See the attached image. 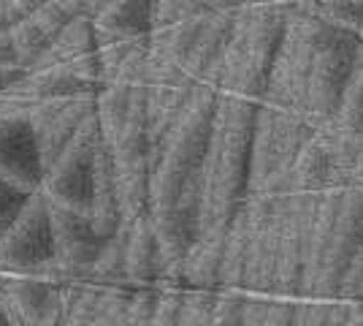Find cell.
<instances>
[{
	"label": "cell",
	"mask_w": 363,
	"mask_h": 326,
	"mask_svg": "<svg viewBox=\"0 0 363 326\" xmlns=\"http://www.w3.org/2000/svg\"><path fill=\"white\" fill-rule=\"evenodd\" d=\"M257 107L260 101L220 93L212 144H209L206 166H203L201 237H225L230 220L250 199L252 134H255Z\"/></svg>",
	"instance_id": "1"
},
{
	"label": "cell",
	"mask_w": 363,
	"mask_h": 326,
	"mask_svg": "<svg viewBox=\"0 0 363 326\" xmlns=\"http://www.w3.org/2000/svg\"><path fill=\"white\" fill-rule=\"evenodd\" d=\"M288 0H247L236 14L233 38L228 44L214 87L220 93L263 101L288 33Z\"/></svg>",
	"instance_id": "2"
},
{
	"label": "cell",
	"mask_w": 363,
	"mask_h": 326,
	"mask_svg": "<svg viewBox=\"0 0 363 326\" xmlns=\"http://www.w3.org/2000/svg\"><path fill=\"white\" fill-rule=\"evenodd\" d=\"M315 134L318 128L306 120V114L260 101L255 134H252L250 193H260V190L293 193V166L303 144Z\"/></svg>",
	"instance_id": "3"
},
{
	"label": "cell",
	"mask_w": 363,
	"mask_h": 326,
	"mask_svg": "<svg viewBox=\"0 0 363 326\" xmlns=\"http://www.w3.org/2000/svg\"><path fill=\"white\" fill-rule=\"evenodd\" d=\"M331 22H325L315 11H303L290 3V19L288 33L279 49V58L274 63L272 82H269V93L263 98V104L290 109L306 114V93H309V77H312V65L318 58L320 47L333 36Z\"/></svg>",
	"instance_id": "4"
},
{
	"label": "cell",
	"mask_w": 363,
	"mask_h": 326,
	"mask_svg": "<svg viewBox=\"0 0 363 326\" xmlns=\"http://www.w3.org/2000/svg\"><path fill=\"white\" fill-rule=\"evenodd\" d=\"M290 193L260 190L250 193V264L244 278L247 294L279 296V256H282V232L288 217Z\"/></svg>",
	"instance_id": "5"
},
{
	"label": "cell",
	"mask_w": 363,
	"mask_h": 326,
	"mask_svg": "<svg viewBox=\"0 0 363 326\" xmlns=\"http://www.w3.org/2000/svg\"><path fill=\"white\" fill-rule=\"evenodd\" d=\"M101 141H104L101 123H98V114H92L74 136V141L65 147V153L55 161V166L46 171L41 193L49 202L92 215Z\"/></svg>",
	"instance_id": "6"
},
{
	"label": "cell",
	"mask_w": 363,
	"mask_h": 326,
	"mask_svg": "<svg viewBox=\"0 0 363 326\" xmlns=\"http://www.w3.org/2000/svg\"><path fill=\"white\" fill-rule=\"evenodd\" d=\"M358 55H361V36L339 28L320 47L306 93V120L315 128H325L336 120L350 77L358 65Z\"/></svg>",
	"instance_id": "7"
},
{
	"label": "cell",
	"mask_w": 363,
	"mask_h": 326,
	"mask_svg": "<svg viewBox=\"0 0 363 326\" xmlns=\"http://www.w3.org/2000/svg\"><path fill=\"white\" fill-rule=\"evenodd\" d=\"M55 266L49 202L35 190L0 239V272H44Z\"/></svg>",
	"instance_id": "8"
},
{
	"label": "cell",
	"mask_w": 363,
	"mask_h": 326,
	"mask_svg": "<svg viewBox=\"0 0 363 326\" xmlns=\"http://www.w3.org/2000/svg\"><path fill=\"white\" fill-rule=\"evenodd\" d=\"M49 215L55 237V269L68 280H90L108 237L95 229L90 215L55 202H49Z\"/></svg>",
	"instance_id": "9"
},
{
	"label": "cell",
	"mask_w": 363,
	"mask_h": 326,
	"mask_svg": "<svg viewBox=\"0 0 363 326\" xmlns=\"http://www.w3.org/2000/svg\"><path fill=\"white\" fill-rule=\"evenodd\" d=\"M68 278L55 266L44 272H0V302L14 326H38L60 302Z\"/></svg>",
	"instance_id": "10"
},
{
	"label": "cell",
	"mask_w": 363,
	"mask_h": 326,
	"mask_svg": "<svg viewBox=\"0 0 363 326\" xmlns=\"http://www.w3.org/2000/svg\"><path fill=\"white\" fill-rule=\"evenodd\" d=\"M320 193H290L285 232H282V256H279V296H303L309 239L318 215Z\"/></svg>",
	"instance_id": "11"
},
{
	"label": "cell",
	"mask_w": 363,
	"mask_h": 326,
	"mask_svg": "<svg viewBox=\"0 0 363 326\" xmlns=\"http://www.w3.org/2000/svg\"><path fill=\"white\" fill-rule=\"evenodd\" d=\"M363 250V188H347L345 202L339 210L336 232L328 250V259L318 280V288L312 299H339L342 280L347 275L350 264Z\"/></svg>",
	"instance_id": "12"
},
{
	"label": "cell",
	"mask_w": 363,
	"mask_h": 326,
	"mask_svg": "<svg viewBox=\"0 0 363 326\" xmlns=\"http://www.w3.org/2000/svg\"><path fill=\"white\" fill-rule=\"evenodd\" d=\"M92 114H95V95L41 101L28 114L33 131H35V139H38V147H41V156H44L46 171L55 166V161L65 153V147L74 141V136Z\"/></svg>",
	"instance_id": "13"
},
{
	"label": "cell",
	"mask_w": 363,
	"mask_h": 326,
	"mask_svg": "<svg viewBox=\"0 0 363 326\" xmlns=\"http://www.w3.org/2000/svg\"><path fill=\"white\" fill-rule=\"evenodd\" d=\"M0 177L30 193L44 185L46 166L30 117L0 120Z\"/></svg>",
	"instance_id": "14"
},
{
	"label": "cell",
	"mask_w": 363,
	"mask_h": 326,
	"mask_svg": "<svg viewBox=\"0 0 363 326\" xmlns=\"http://www.w3.org/2000/svg\"><path fill=\"white\" fill-rule=\"evenodd\" d=\"M82 14H87L84 0H46L35 11L16 19L14 25H9L16 49H19L22 65L30 68L33 63L52 47V41Z\"/></svg>",
	"instance_id": "15"
},
{
	"label": "cell",
	"mask_w": 363,
	"mask_h": 326,
	"mask_svg": "<svg viewBox=\"0 0 363 326\" xmlns=\"http://www.w3.org/2000/svg\"><path fill=\"white\" fill-rule=\"evenodd\" d=\"M166 278V256L157 229L150 215L130 220L128 234V286L144 288V286H160Z\"/></svg>",
	"instance_id": "16"
},
{
	"label": "cell",
	"mask_w": 363,
	"mask_h": 326,
	"mask_svg": "<svg viewBox=\"0 0 363 326\" xmlns=\"http://www.w3.org/2000/svg\"><path fill=\"white\" fill-rule=\"evenodd\" d=\"M157 0H111L104 11L92 16L98 41L114 38H150L155 31Z\"/></svg>",
	"instance_id": "17"
},
{
	"label": "cell",
	"mask_w": 363,
	"mask_h": 326,
	"mask_svg": "<svg viewBox=\"0 0 363 326\" xmlns=\"http://www.w3.org/2000/svg\"><path fill=\"white\" fill-rule=\"evenodd\" d=\"M345 190H347V188H331V190H323V193H320L318 215H315L312 239H309V261H306L303 296H315L318 280H320V275H323L328 250H331L336 220H339V210H342V202H345Z\"/></svg>",
	"instance_id": "18"
},
{
	"label": "cell",
	"mask_w": 363,
	"mask_h": 326,
	"mask_svg": "<svg viewBox=\"0 0 363 326\" xmlns=\"http://www.w3.org/2000/svg\"><path fill=\"white\" fill-rule=\"evenodd\" d=\"M333 188V163L331 147L325 134H318L303 144L298 161L293 166V193H323Z\"/></svg>",
	"instance_id": "19"
},
{
	"label": "cell",
	"mask_w": 363,
	"mask_h": 326,
	"mask_svg": "<svg viewBox=\"0 0 363 326\" xmlns=\"http://www.w3.org/2000/svg\"><path fill=\"white\" fill-rule=\"evenodd\" d=\"M250 210L247 202L230 220L225 234V256H223V272H220V291H244L247 264H250Z\"/></svg>",
	"instance_id": "20"
},
{
	"label": "cell",
	"mask_w": 363,
	"mask_h": 326,
	"mask_svg": "<svg viewBox=\"0 0 363 326\" xmlns=\"http://www.w3.org/2000/svg\"><path fill=\"white\" fill-rule=\"evenodd\" d=\"M128 234H130V220H125L106 239V248L92 269L90 280H101L108 286H128Z\"/></svg>",
	"instance_id": "21"
},
{
	"label": "cell",
	"mask_w": 363,
	"mask_h": 326,
	"mask_svg": "<svg viewBox=\"0 0 363 326\" xmlns=\"http://www.w3.org/2000/svg\"><path fill=\"white\" fill-rule=\"evenodd\" d=\"M325 128H336V131H345V134H355L363 136V41H361V55H358V65L350 77V85L342 98V107L339 114L331 125Z\"/></svg>",
	"instance_id": "22"
},
{
	"label": "cell",
	"mask_w": 363,
	"mask_h": 326,
	"mask_svg": "<svg viewBox=\"0 0 363 326\" xmlns=\"http://www.w3.org/2000/svg\"><path fill=\"white\" fill-rule=\"evenodd\" d=\"M318 14L333 28L361 36L363 31V0H323Z\"/></svg>",
	"instance_id": "23"
},
{
	"label": "cell",
	"mask_w": 363,
	"mask_h": 326,
	"mask_svg": "<svg viewBox=\"0 0 363 326\" xmlns=\"http://www.w3.org/2000/svg\"><path fill=\"white\" fill-rule=\"evenodd\" d=\"M184 294H187V288H179V286H160L157 308L152 313L150 326H182Z\"/></svg>",
	"instance_id": "24"
},
{
	"label": "cell",
	"mask_w": 363,
	"mask_h": 326,
	"mask_svg": "<svg viewBox=\"0 0 363 326\" xmlns=\"http://www.w3.org/2000/svg\"><path fill=\"white\" fill-rule=\"evenodd\" d=\"M214 305H217V291L187 288L184 310H182V326H212Z\"/></svg>",
	"instance_id": "25"
},
{
	"label": "cell",
	"mask_w": 363,
	"mask_h": 326,
	"mask_svg": "<svg viewBox=\"0 0 363 326\" xmlns=\"http://www.w3.org/2000/svg\"><path fill=\"white\" fill-rule=\"evenodd\" d=\"M209 11V6L203 0H157L155 6V28H166L182 19H190L196 14Z\"/></svg>",
	"instance_id": "26"
},
{
	"label": "cell",
	"mask_w": 363,
	"mask_h": 326,
	"mask_svg": "<svg viewBox=\"0 0 363 326\" xmlns=\"http://www.w3.org/2000/svg\"><path fill=\"white\" fill-rule=\"evenodd\" d=\"M30 196V190H25V188H19L0 177V239H3V234L9 232V226L16 220V215L22 212V207L28 204Z\"/></svg>",
	"instance_id": "27"
},
{
	"label": "cell",
	"mask_w": 363,
	"mask_h": 326,
	"mask_svg": "<svg viewBox=\"0 0 363 326\" xmlns=\"http://www.w3.org/2000/svg\"><path fill=\"white\" fill-rule=\"evenodd\" d=\"M244 296L247 291H217L212 326H242Z\"/></svg>",
	"instance_id": "28"
},
{
	"label": "cell",
	"mask_w": 363,
	"mask_h": 326,
	"mask_svg": "<svg viewBox=\"0 0 363 326\" xmlns=\"http://www.w3.org/2000/svg\"><path fill=\"white\" fill-rule=\"evenodd\" d=\"M296 302H298V299H293V296H277V299H274L272 315H269V324L266 326H293Z\"/></svg>",
	"instance_id": "29"
},
{
	"label": "cell",
	"mask_w": 363,
	"mask_h": 326,
	"mask_svg": "<svg viewBox=\"0 0 363 326\" xmlns=\"http://www.w3.org/2000/svg\"><path fill=\"white\" fill-rule=\"evenodd\" d=\"M0 68H25L22 58H19V49L14 44V36L11 31H0Z\"/></svg>",
	"instance_id": "30"
},
{
	"label": "cell",
	"mask_w": 363,
	"mask_h": 326,
	"mask_svg": "<svg viewBox=\"0 0 363 326\" xmlns=\"http://www.w3.org/2000/svg\"><path fill=\"white\" fill-rule=\"evenodd\" d=\"M65 286H68V283H65ZM38 326H68V299H65V291H62L60 302L52 308V313H49Z\"/></svg>",
	"instance_id": "31"
},
{
	"label": "cell",
	"mask_w": 363,
	"mask_h": 326,
	"mask_svg": "<svg viewBox=\"0 0 363 326\" xmlns=\"http://www.w3.org/2000/svg\"><path fill=\"white\" fill-rule=\"evenodd\" d=\"M203 3L209 6V11L223 14V11H239L247 0H203Z\"/></svg>",
	"instance_id": "32"
},
{
	"label": "cell",
	"mask_w": 363,
	"mask_h": 326,
	"mask_svg": "<svg viewBox=\"0 0 363 326\" xmlns=\"http://www.w3.org/2000/svg\"><path fill=\"white\" fill-rule=\"evenodd\" d=\"M350 188H363V147L358 153V161H355V169H352V185Z\"/></svg>",
	"instance_id": "33"
},
{
	"label": "cell",
	"mask_w": 363,
	"mask_h": 326,
	"mask_svg": "<svg viewBox=\"0 0 363 326\" xmlns=\"http://www.w3.org/2000/svg\"><path fill=\"white\" fill-rule=\"evenodd\" d=\"M296 9H303V11H315L318 14V9H320V3L323 0H290Z\"/></svg>",
	"instance_id": "34"
},
{
	"label": "cell",
	"mask_w": 363,
	"mask_h": 326,
	"mask_svg": "<svg viewBox=\"0 0 363 326\" xmlns=\"http://www.w3.org/2000/svg\"><path fill=\"white\" fill-rule=\"evenodd\" d=\"M0 326H14V321H11V315H9L3 302H0Z\"/></svg>",
	"instance_id": "35"
},
{
	"label": "cell",
	"mask_w": 363,
	"mask_h": 326,
	"mask_svg": "<svg viewBox=\"0 0 363 326\" xmlns=\"http://www.w3.org/2000/svg\"><path fill=\"white\" fill-rule=\"evenodd\" d=\"M6 28H9V16H6V6L0 0V31H6Z\"/></svg>",
	"instance_id": "36"
},
{
	"label": "cell",
	"mask_w": 363,
	"mask_h": 326,
	"mask_svg": "<svg viewBox=\"0 0 363 326\" xmlns=\"http://www.w3.org/2000/svg\"><path fill=\"white\" fill-rule=\"evenodd\" d=\"M361 41H363V31H361Z\"/></svg>",
	"instance_id": "37"
},
{
	"label": "cell",
	"mask_w": 363,
	"mask_h": 326,
	"mask_svg": "<svg viewBox=\"0 0 363 326\" xmlns=\"http://www.w3.org/2000/svg\"><path fill=\"white\" fill-rule=\"evenodd\" d=\"M361 259H363V250H361Z\"/></svg>",
	"instance_id": "38"
}]
</instances>
